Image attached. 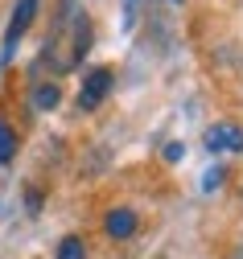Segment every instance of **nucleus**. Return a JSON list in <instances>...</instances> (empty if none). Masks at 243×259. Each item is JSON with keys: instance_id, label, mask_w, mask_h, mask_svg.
<instances>
[{"instance_id": "2", "label": "nucleus", "mask_w": 243, "mask_h": 259, "mask_svg": "<svg viewBox=\"0 0 243 259\" xmlns=\"http://www.w3.org/2000/svg\"><path fill=\"white\" fill-rule=\"evenodd\" d=\"M38 9H42V0H17V5H13L9 29H5V62L17 54V41L29 33V25H33V17H38Z\"/></svg>"}, {"instance_id": "7", "label": "nucleus", "mask_w": 243, "mask_h": 259, "mask_svg": "<svg viewBox=\"0 0 243 259\" xmlns=\"http://www.w3.org/2000/svg\"><path fill=\"white\" fill-rule=\"evenodd\" d=\"M58 259H87L83 239H79V235H66V239L58 243Z\"/></svg>"}, {"instance_id": "3", "label": "nucleus", "mask_w": 243, "mask_h": 259, "mask_svg": "<svg viewBox=\"0 0 243 259\" xmlns=\"http://www.w3.org/2000/svg\"><path fill=\"white\" fill-rule=\"evenodd\" d=\"M206 148L211 152H243V127L235 119H219L206 127Z\"/></svg>"}, {"instance_id": "9", "label": "nucleus", "mask_w": 243, "mask_h": 259, "mask_svg": "<svg viewBox=\"0 0 243 259\" xmlns=\"http://www.w3.org/2000/svg\"><path fill=\"white\" fill-rule=\"evenodd\" d=\"M25 202H29V214H42V193H38V189H29Z\"/></svg>"}, {"instance_id": "11", "label": "nucleus", "mask_w": 243, "mask_h": 259, "mask_svg": "<svg viewBox=\"0 0 243 259\" xmlns=\"http://www.w3.org/2000/svg\"><path fill=\"white\" fill-rule=\"evenodd\" d=\"M182 156H186L182 144H165V160H182Z\"/></svg>"}, {"instance_id": "1", "label": "nucleus", "mask_w": 243, "mask_h": 259, "mask_svg": "<svg viewBox=\"0 0 243 259\" xmlns=\"http://www.w3.org/2000/svg\"><path fill=\"white\" fill-rule=\"evenodd\" d=\"M112 87H116V74H112L108 66H91V70L83 74V87H79V107H83V111H95V107L112 95Z\"/></svg>"}, {"instance_id": "12", "label": "nucleus", "mask_w": 243, "mask_h": 259, "mask_svg": "<svg viewBox=\"0 0 243 259\" xmlns=\"http://www.w3.org/2000/svg\"><path fill=\"white\" fill-rule=\"evenodd\" d=\"M173 5H182V0H173Z\"/></svg>"}, {"instance_id": "6", "label": "nucleus", "mask_w": 243, "mask_h": 259, "mask_svg": "<svg viewBox=\"0 0 243 259\" xmlns=\"http://www.w3.org/2000/svg\"><path fill=\"white\" fill-rule=\"evenodd\" d=\"M13 156H17V132L0 119V165H9Z\"/></svg>"}, {"instance_id": "10", "label": "nucleus", "mask_w": 243, "mask_h": 259, "mask_svg": "<svg viewBox=\"0 0 243 259\" xmlns=\"http://www.w3.org/2000/svg\"><path fill=\"white\" fill-rule=\"evenodd\" d=\"M136 9H141V0H124V25L136 21Z\"/></svg>"}, {"instance_id": "4", "label": "nucleus", "mask_w": 243, "mask_h": 259, "mask_svg": "<svg viewBox=\"0 0 243 259\" xmlns=\"http://www.w3.org/2000/svg\"><path fill=\"white\" fill-rule=\"evenodd\" d=\"M136 226H141V218H136V210H128V206H116V210H108V218H103L108 239H132Z\"/></svg>"}, {"instance_id": "5", "label": "nucleus", "mask_w": 243, "mask_h": 259, "mask_svg": "<svg viewBox=\"0 0 243 259\" xmlns=\"http://www.w3.org/2000/svg\"><path fill=\"white\" fill-rule=\"evenodd\" d=\"M62 103V87L58 82H38L33 87V111H54Z\"/></svg>"}, {"instance_id": "8", "label": "nucleus", "mask_w": 243, "mask_h": 259, "mask_svg": "<svg viewBox=\"0 0 243 259\" xmlns=\"http://www.w3.org/2000/svg\"><path fill=\"white\" fill-rule=\"evenodd\" d=\"M223 177H227V169H223V165L206 169V177H202V189H206V193H211V189H219V185H223Z\"/></svg>"}]
</instances>
